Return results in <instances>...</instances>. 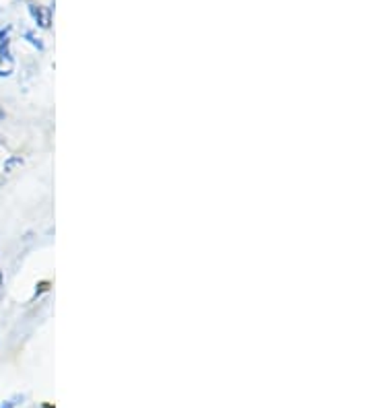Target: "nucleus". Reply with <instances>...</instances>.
<instances>
[{"label": "nucleus", "instance_id": "f257e3e1", "mask_svg": "<svg viewBox=\"0 0 371 408\" xmlns=\"http://www.w3.org/2000/svg\"><path fill=\"white\" fill-rule=\"evenodd\" d=\"M23 402V396H15V398H11V400H6V402H2L0 408H17L19 404Z\"/></svg>", "mask_w": 371, "mask_h": 408}, {"label": "nucleus", "instance_id": "f03ea898", "mask_svg": "<svg viewBox=\"0 0 371 408\" xmlns=\"http://www.w3.org/2000/svg\"><path fill=\"white\" fill-rule=\"evenodd\" d=\"M0 118H2V111H0Z\"/></svg>", "mask_w": 371, "mask_h": 408}]
</instances>
